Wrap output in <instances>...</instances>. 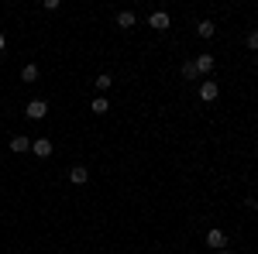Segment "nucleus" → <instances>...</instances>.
Instances as JSON below:
<instances>
[{
  "instance_id": "obj_1",
  "label": "nucleus",
  "mask_w": 258,
  "mask_h": 254,
  "mask_svg": "<svg viewBox=\"0 0 258 254\" xmlns=\"http://www.w3.org/2000/svg\"><path fill=\"white\" fill-rule=\"evenodd\" d=\"M24 114H28L31 120H41L45 114H48V103H45V100H31V103L24 107Z\"/></svg>"
},
{
  "instance_id": "obj_2",
  "label": "nucleus",
  "mask_w": 258,
  "mask_h": 254,
  "mask_svg": "<svg viewBox=\"0 0 258 254\" xmlns=\"http://www.w3.org/2000/svg\"><path fill=\"white\" fill-rule=\"evenodd\" d=\"M31 151H35L38 158H48V155H52V141H48V137H38V141H31Z\"/></svg>"
},
{
  "instance_id": "obj_3",
  "label": "nucleus",
  "mask_w": 258,
  "mask_h": 254,
  "mask_svg": "<svg viewBox=\"0 0 258 254\" xmlns=\"http://www.w3.org/2000/svg\"><path fill=\"white\" fill-rule=\"evenodd\" d=\"M148 24H152V28H155V31H165V28H169V24H172V21H169V14H165V11H155V14H152V18H148Z\"/></svg>"
},
{
  "instance_id": "obj_4",
  "label": "nucleus",
  "mask_w": 258,
  "mask_h": 254,
  "mask_svg": "<svg viewBox=\"0 0 258 254\" xmlns=\"http://www.w3.org/2000/svg\"><path fill=\"white\" fill-rule=\"evenodd\" d=\"M207 244L217 247V251H224V247H227V234H224V230H210V234H207Z\"/></svg>"
},
{
  "instance_id": "obj_5",
  "label": "nucleus",
  "mask_w": 258,
  "mask_h": 254,
  "mask_svg": "<svg viewBox=\"0 0 258 254\" xmlns=\"http://www.w3.org/2000/svg\"><path fill=\"white\" fill-rule=\"evenodd\" d=\"M200 97L207 100V103H210V100H217L220 97V86H217V82H203V86H200Z\"/></svg>"
},
{
  "instance_id": "obj_6",
  "label": "nucleus",
  "mask_w": 258,
  "mask_h": 254,
  "mask_svg": "<svg viewBox=\"0 0 258 254\" xmlns=\"http://www.w3.org/2000/svg\"><path fill=\"white\" fill-rule=\"evenodd\" d=\"M193 65H197L200 76H203V72H210V69H214V55H200V59H193Z\"/></svg>"
},
{
  "instance_id": "obj_7",
  "label": "nucleus",
  "mask_w": 258,
  "mask_h": 254,
  "mask_svg": "<svg viewBox=\"0 0 258 254\" xmlns=\"http://www.w3.org/2000/svg\"><path fill=\"white\" fill-rule=\"evenodd\" d=\"M214 31H217V24H214V21H200V24H197V35H200V38H214Z\"/></svg>"
},
{
  "instance_id": "obj_8",
  "label": "nucleus",
  "mask_w": 258,
  "mask_h": 254,
  "mask_svg": "<svg viewBox=\"0 0 258 254\" xmlns=\"http://www.w3.org/2000/svg\"><path fill=\"white\" fill-rule=\"evenodd\" d=\"M69 179H73L76 186H83V182L90 179V172H86V165H73V172H69Z\"/></svg>"
},
{
  "instance_id": "obj_9",
  "label": "nucleus",
  "mask_w": 258,
  "mask_h": 254,
  "mask_svg": "<svg viewBox=\"0 0 258 254\" xmlns=\"http://www.w3.org/2000/svg\"><path fill=\"white\" fill-rule=\"evenodd\" d=\"M28 148H31V141H28V137H11V151H18V155H24Z\"/></svg>"
},
{
  "instance_id": "obj_10",
  "label": "nucleus",
  "mask_w": 258,
  "mask_h": 254,
  "mask_svg": "<svg viewBox=\"0 0 258 254\" xmlns=\"http://www.w3.org/2000/svg\"><path fill=\"white\" fill-rule=\"evenodd\" d=\"M135 21H138V18H135L131 11H120V14H117V28H135Z\"/></svg>"
},
{
  "instance_id": "obj_11",
  "label": "nucleus",
  "mask_w": 258,
  "mask_h": 254,
  "mask_svg": "<svg viewBox=\"0 0 258 254\" xmlns=\"http://www.w3.org/2000/svg\"><path fill=\"white\" fill-rule=\"evenodd\" d=\"M21 79H24V82H35V79H38V65H31V62H28V65L21 69Z\"/></svg>"
},
{
  "instance_id": "obj_12",
  "label": "nucleus",
  "mask_w": 258,
  "mask_h": 254,
  "mask_svg": "<svg viewBox=\"0 0 258 254\" xmlns=\"http://www.w3.org/2000/svg\"><path fill=\"white\" fill-rule=\"evenodd\" d=\"M90 110H93V114H107V110H110V103H107L103 97H97V100H93V107H90Z\"/></svg>"
},
{
  "instance_id": "obj_13",
  "label": "nucleus",
  "mask_w": 258,
  "mask_h": 254,
  "mask_svg": "<svg viewBox=\"0 0 258 254\" xmlns=\"http://www.w3.org/2000/svg\"><path fill=\"white\" fill-rule=\"evenodd\" d=\"M110 82H114L110 72H103V76H97V90H100V93H107V90H110Z\"/></svg>"
},
{
  "instance_id": "obj_14",
  "label": "nucleus",
  "mask_w": 258,
  "mask_h": 254,
  "mask_svg": "<svg viewBox=\"0 0 258 254\" xmlns=\"http://www.w3.org/2000/svg\"><path fill=\"white\" fill-rule=\"evenodd\" d=\"M182 76H186V79H197V76H200L197 65H193V62H186V65H182Z\"/></svg>"
},
{
  "instance_id": "obj_15",
  "label": "nucleus",
  "mask_w": 258,
  "mask_h": 254,
  "mask_svg": "<svg viewBox=\"0 0 258 254\" xmlns=\"http://www.w3.org/2000/svg\"><path fill=\"white\" fill-rule=\"evenodd\" d=\"M248 48L258 55V31H248Z\"/></svg>"
},
{
  "instance_id": "obj_16",
  "label": "nucleus",
  "mask_w": 258,
  "mask_h": 254,
  "mask_svg": "<svg viewBox=\"0 0 258 254\" xmlns=\"http://www.w3.org/2000/svg\"><path fill=\"white\" fill-rule=\"evenodd\" d=\"M4 45H7V38H4V31H0V52H4Z\"/></svg>"
},
{
  "instance_id": "obj_17",
  "label": "nucleus",
  "mask_w": 258,
  "mask_h": 254,
  "mask_svg": "<svg viewBox=\"0 0 258 254\" xmlns=\"http://www.w3.org/2000/svg\"><path fill=\"white\" fill-rule=\"evenodd\" d=\"M217 254H231V251H227V247H224V251H217Z\"/></svg>"
},
{
  "instance_id": "obj_18",
  "label": "nucleus",
  "mask_w": 258,
  "mask_h": 254,
  "mask_svg": "<svg viewBox=\"0 0 258 254\" xmlns=\"http://www.w3.org/2000/svg\"><path fill=\"white\" fill-rule=\"evenodd\" d=\"M255 199H258V189H255Z\"/></svg>"
},
{
  "instance_id": "obj_19",
  "label": "nucleus",
  "mask_w": 258,
  "mask_h": 254,
  "mask_svg": "<svg viewBox=\"0 0 258 254\" xmlns=\"http://www.w3.org/2000/svg\"><path fill=\"white\" fill-rule=\"evenodd\" d=\"M255 65H258V55H255Z\"/></svg>"
}]
</instances>
